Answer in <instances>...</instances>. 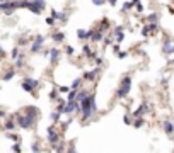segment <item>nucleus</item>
<instances>
[{
  "label": "nucleus",
  "instance_id": "25",
  "mask_svg": "<svg viewBox=\"0 0 174 153\" xmlns=\"http://www.w3.org/2000/svg\"><path fill=\"white\" fill-rule=\"evenodd\" d=\"M46 24H48V26H53V24H55V17H53V15L48 17V19H46Z\"/></svg>",
  "mask_w": 174,
  "mask_h": 153
},
{
  "label": "nucleus",
  "instance_id": "9",
  "mask_svg": "<svg viewBox=\"0 0 174 153\" xmlns=\"http://www.w3.org/2000/svg\"><path fill=\"white\" fill-rule=\"evenodd\" d=\"M147 111V102H143V104L140 105L138 109H137V111H135V114H133V118L137 119V118H142V114H143V112Z\"/></svg>",
  "mask_w": 174,
  "mask_h": 153
},
{
  "label": "nucleus",
  "instance_id": "32",
  "mask_svg": "<svg viewBox=\"0 0 174 153\" xmlns=\"http://www.w3.org/2000/svg\"><path fill=\"white\" fill-rule=\"evenodd\" d=\"M2 118H5V109L4 107H0V119Z\"/></svg>",
  "mask_w": 174,
  "mask_h": 153
},
{
  "label": "nucleus",
  "instance_id": "23",
  "mask_svg": "<svg viewBox=\"0 0 174 153\" xmlns=\"http://www.w3.org/2000/svg\"><path fill=\"white\" fill-rule=\"evenodd\" d=\"M133 124H135V128H140V126H143V119H138V118H137V121H135Z\"/></svg>",
  "mask_w": 174,
  "mask_h": 153
},
{
  "label": "nucleus",
  "instance_id": "8",
  "mask_svg": "<svg viewBox=\"0 0 174 153\" xmlns=\"http://www.w3.org/2000/svg\"><path fill=\"white\" fill-rule=\"evenodd\" d=\"M14 75H15V70H14V68H10V70H7V71H5L4 75L0 76V78H2L4 82H7V80H10V78H14Z\"/></svg>",
  "mask_w": 174,
  "mask_h": 153
},
{
  "label": "nucleus",
  "instance_id": "19",
  "mask_svg": "<svg viewBox=\"0 0 174 153\" xmlns=\"http://www.w3.org/2000/svg\"><path fill=\"white\" fill-rule=\"evenodd\" d=\"M132 5H135L133 2H126V4H123V10H130V9H132Z\"/></svg>",
  "mask_w": 174,
  "mask_h": 153
},
{
  "label": "nucleus",
  "instance_id": "12",
  "mask_svg": "<svg viewBox=\"0 0 174 153\" xmlns=\"http://www.w3.org/2000/svg\"><path fill=\"white\" fill-rule=\"evenodd\" d=\"M164 131L167 133V134H171V133L174 131V126H173V123H169V121H164Z\"/></svg>",
  "mask_w": 174,
  "mask_h": 153
},
{
  "label": "nucleus",
  "instance_id": "17",
  "mask_svg": "<svg viewBox=\"0 0 174 153\" xmlns=\"http://www.w3.org/2000/svg\"><path fill=\"white\" fill-rule=\"evenodd\" d=\"M96 73H98V70H92L89 73H85V78H87V80H94V78H96Z\"/></svg>",
  "mask_w": 174,
  "mask_h": 153
},
{
  "label": "nucleus",
  "instance_id": "1",
  "mask_svg": "<svg viewBox=\"0 0 174 153\" xmlns=\"http://www.w3.org/2000/svg\"><path fill=\"white\" fill-rule=\"evenodd\" d=\"M26 116H21V114H15V121H17V124L19 128L22 129H31L36 123V114H38V109L33 107V105H28L26 109Z\"/></svg>",
  "mask_w": 174,
  "mask_h": 153
},
{
  "label": "nucleus",
  "instance_id": "10",
  "mask_svg": "<svg viewBox=\"0 0 174 153\" xmlns=\"http://www.w3.org/2000/svg\"><path fill=\"white\" fill-rule=\"evenodd\" d=\"M92 31H80L79 29V32H77V36H79V39H87V38H92Z\"/></svg>",
  "mask_w": 174,
  "mask_h": 153
},
{
  "label": "nucleus",
  "instance_id": "34",
  "mask_svg": "<svg viewBox=\"0 0 174 153\" xmlns=\"http://www.w3.org/2000/svg\"><path fill=\"white\" fill-rule=\"evenodd\" d=\"M137 10H138V12H142V10H143V5H142L140 2H138V4H137Z\"/></svg>",
  "mask_w": 174,
  "mask_h": 153
},
{
  "label": "nucleus",
  "instance_id": "22",
  "mask_svg": "<svg viewBox=\"0 0 174 153\" xmlns=\"http://www.w3.org/2000/svg\"><path fill=\"white\" fill-rule=\"evenodd\" d=\"M51 119H53V123H56V121L60 119V112H53V114H51Z\"/></svg>",
  "mask_w": 174,
  "mask_h": 153
},
{
  "label": "nucleus",
  "instance_id": "16",
  "mask_svg": "<svg viewBox=\"0 0 174 153\" xmlns=\"http://www.w3.org/2000/svg\"><path fill=\"white\" fill-rule=\"evenodd\" d=\"M92 39H94V41H101V39H103V29L98 31V32H94V34H92Z\"/></svg>",
  "mask_w": 174,
  "mask_h": 153
},
{
  "label": "nucleus",
  "instance_id": "13",
  "mask_svg": "<svg viewBox=\"0 0 174 153\" xmlns=\"http://www.w3.org/2000/svg\"><path fill=\"white\" fill-rule=\"evenodd\" d=\"M50 56H51V61H58V56H60V51L56 48H53L50 51Z\"/></svg>",
  "mask_w": 174,
  "mask_h": 153
},
{
  "label": "nucleus",
  "instance_id": "7",
  "mask_svg": "<svg viewBox=\"0 0 174 153\" xmlns=\"http://www.w3.org/2000/svg\"><path fill=\"white\" fill-rule=\"evenodd\" d=\"M15 124H17V121H14V118H10V119H7V123H5V126H4V129H5V131H14Z\"/></svg>",
  "mask_w": 174,
  "mask_h": 153
},
{
  "label": "nucleus",
  "instance_id": "31",
  "mask_svg": "<svg viewBox=\"0 0 174 153\" xmlns=\"http://www.w3.org/2000/svg\"><path fill=\"white\" fill-rule=\"evenodd\" d=\"M70 89H72V87H60L58 90H60V92H63V94H65V92H70Z\"/></svg>",
  "mask_w": 174,
  "mask_h": 153
},
{
  "label": "nucleus",
  "instance_id": "2",
  "mask_svg": "<svg viewBox=\"0 0 174 153\" xmlns=\"http://www.w3.org/2000/svg\"><path fill=\"white\" fill-rule=\"evenodd\" d=\"M80 111H82V118L87 119L92 116V112H96V99L94 95H87V97L84 99L82 102H80Z\"/></svg>",
  "mask_w": 174,
  "mask_h": 153
},
{
  "label": "nucleus",
  "instance_id": "15",
  "mask_svg": "<svg viewBox=\"0 0 174 153\" xmlns=\"http://www.w3.org/2000/svg\"><path fill=\"white\" fill-rule=\"evenodd\" d=\"M63 39H65L63 32H56V34H53V41H55V43H62Z\"/></svg>",
  "mask_w": 174,
  "mask_h": 153
},
{
  "label": "nucleus",
  "instance_id": "29",
  "mask_svg": "<svg viewBox=\"0 0 174 153\" xmlns=\"http://www.w3.org/2000/svg\"><path fill=\"white\" fill-rule=\"evenodd\" d=\"M7 138L14 139V141H21V139H19V136H15V134H10V133H9V134H7Z\"/></svg>",
  "mask_w": 174,
  "mask_h": 153
},
{
  "label": "nucleus",
  "instance_id": "35",
  "mask_svg": "<svg viewBox=\"0 0 174 153\" xmlns=\"http://www.w3.org/2000/svg\"><path fill=\"white\" fill-rule=\"evenodd\" d=\"M67 55H74V49L70 48V46H67Z\"/></svg>",
  "mask_w": 174,
  "mask_h": 153
},
{
  "label": "nucleus",
  "instance_id": "20",
  "mask_svg": "<svg viewBox=\"0 0 174 153\" xmlns=\"http://www.w3.org/2000/svg\"><path fill=\"white\" fill-rule=\"evenodd\" d=\"M10 55H12V58H14V60H15L17 56L21 55V53H19V48H14V49H12V53H10Z\"/></svg>",
  "mask_w": 174,
  "mask_h": 153
},
{
  "label": "nucleus",
  "instance_id": "14",
  "mask_svg": "<svg viewBox=\"0 0 174 153\" xmlns=\"http://www.w3.org/2000/svg\"><path fill=\"white\" fill-rule=\"evenodd\" d=\"M22 66H24V56L19 55L15 58V68H22Z\"/></svg>",
  "mask_w": 174,
  "mask_h": 153
},
{
  "label": "nucleus",
  "instance_id": "28",
  "mask_svg": "<svg viewBox=\"0 0 174 153\" xmlns=\"http://www.w3.org/2000/svg\"><path fill=\"white\" fill-rule=\"evenodd\" d=\"M12 152H21V145H19V143L12 145Z\"/></svg>",
  "mask_w": 174,
  "mask_h": 153
},
{
  "label": "nucleus",
  "instance_id": "27",
  "mask_svg": "<svg viewBox=\"0 0 174 153\" xmlns=\"http://www.w3.org/2000/svg\"><path fill=\"white\" fill-rule=\"evenodd\" d=\"M85 97H87V94H85V92H80V94H79V102H82Z\"/></svg>",
  "mask_w": 174,
  "mask_h": 153
},
{
  "label": "nucleus",
  "instance_id": "5",
  "mask_svg": "<svg viewBox=\"0 0 174 153\" xmlns=\"http://www.w3.org/2000/svg\"><path fill=\"white\" fill-rule=\"evenodd\" d=\"M43 41H44V38H43V36H36V38H34V43H33V46H31V51H33V53H38V51L41 49Z\"/></svg>",
  "mask_w": 174,
  "mask_h": 153
},
{
  "label": "nucleus",
  "instance_id": "37",
  "mask_svg": "<svg viewBox=\"0 0 174 153\" xmlns=\"http://www.w3.org/2000/svg\"><path fill=\"white\" fill-rule=\"evenodd\" d=\"M50 97H51V99H55V97H56V90L51 92V94H50Z\"/></svg>",
  "mask_w": 174,
  "mask_h": 153
},
{
  "label": "nucleus",
  "instance_id": "21",
  "mask_svg": "<svg viewBox=\"0 0 174 153\" xmlns=\"http://www.w3.org/2000/svg\"><path fill=\"white\" fill-rule=\"evenodd\" d=\"M80 82H82L80 78H75V80H74V84H72V89H77V87L80 85Z\"/></svg>",
  "mask_w": 174,
  "mask_h": 153
},
{
  "label": "nucleus",
  "instance_id": "3",
  "mask_svg": "<svg viewBox=\"0 0 174 153\" xmlns=\"http://www.w3.org/2000/svg\"><path fill=\"white\" fill-rule=\"evenodd\" d=\"M130 89H132V78L130 76H123L121 85H119V89H118V97H126Z\"/></svg>",
  "mask_w": 174,
  "mask_h": 153
},
{
  "label": "nucleus",
  "instance_id": "26",
  "mask_svg": "<svg viewBox=\"0 0 174 153\" xmlns=\"http://www.w3.org/2000/svg\"><path fill=\"white\" fill-rule=\"evenodd\" d=\"M84 53H85L87 56H94V55H92V51L89 49V46H84Z\"/></svg>",
  "mask_w": 174,
  "mask_h": 153
},
{
  "label": "nucleus",
  "instance_id": "11",
  "mask_svg": "<svg viewBox=\"0 0 174 153\" xmlns=\"http://www.w3.org/2000/svg\"><path fill=\"white\" fill-rule=\"evenodd\" d=\"M162 51H164L166 55H171V53H174V43L171 44V43L167 41L166 44H164V49H162Z\"/></svg>",
  "mask_w": 174,
  "mask_h": 153
},
{
  "label": "nucleus",
  "instance_id": "18",
  "mask_svg": "<svg viewBox=\"0 0 174 153\" xmlns=\"http://www.w3.org/2000/svg\"><path fill=\"white\" fill-rule=\"evenodd\" d=\"M75 95H77V89H72V90L68 92V100H74Z\"/></svg>",
  "mask_w": 174,
  "mask_h": 153
},
{
  "label": "nucleus",
  "instance_id": "38",
  "mask_svg": "<svg viewBox=\"0 0 174 153\" xmlns=\"http://www.w3.org/2000/svg\"><path fill=\"white\" fill-rule=\"evenodd\" d=\"M109 4H111V5H114V4H116V0H109Z\"/></svg>",
  "mask_w": 174,
  "mask_h": 153
},
{
  "label": "nucleus",
  "instance_id": "36",
  "mask_svg": "<svg viewBox=\"0 0 174 153\" xmlns=\"http://www.w3.org/2000/svg\"><path fill=\"white\" fill-rule=\"evenodd\" d=\"M0 56H2V58L5 56V51H4V48H2V46H0Z\"/></svg>",
  "mask_w": 174,
  "mask_h": 153
},
{
  "label": "nucleus",
  "instance_id": "33",
  "mask_svg": "<svg viewBox=\"0 0 174 153\" xmlns=\"http://www.w3.org/2000/svg\"><path fill=\"white\" fill-rule=\"evenodd\" d=\"M104 4V0H94V5H103Z\"/></svg>",
  "mask_w": 174,
  "mask_h": 153
},
{
  "label": "nucleus",
  "instance_id": "6",
  "mask_svg": "<svg viewBox=\"0 0 174 153\" xmlns=\"http://www.w3.org/2000/svg\"><path fill=\"white\" fill-rule=\"evenodd\" d=\"M48 139L51 145H55V143H58V134L55 133V128L51 126V128H48Z\"/></svg>",
  "mask_w": 174,
  "mask_h": 153
},
{
  "label": "nucleus",
  "instance_id": "24",
  "mask_svg": "<svg viewBox=\"0 0 174 153\" xmlns=\"http://www.w3.org/2000/svg\"><path fill=\"white\" fill-rule=\"evenodd\" d=\"M31 150H33V152H41V146L38 145V143H34V145L31 146Z\"/></svg>",
  "mask_w": 174,
  "mask_h": 153
},
{
  "label": "nucleus",
  "instance_id": "4",
  "mask_svg": "<svg viewBox=\"0 0 174 153\" xmlns=\"http://www.w3.org/2000/svg\"><path fill=\"white\" fill-rule=\"evenodd\" d=\"M38 85H39V82H38V80H34V78H29V76H26V78L22 80V89H24L26 92H29V94L34 90Z\"/></svg>",
  "mask_w": 174,
  "mask_h": 153
},
{
  "label": "nucleus",
  "instance_id": "30",
  "mask_svg": "<svg viewBox=\"0 0 174 153\" xmlns=\"http://www.w3.org/2000/svg\"><path fill=\"white\" fill-rule=\"evenodd\" d=\"M155 19H157V15H155V14L149 15V22H150V24H154V22H155Z\"/></svg>",
  "mask_w": 174,
  "mask_h": 153
}]
</instances>
